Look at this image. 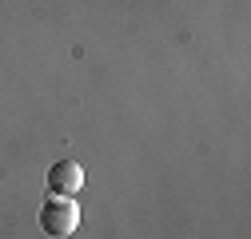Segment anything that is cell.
Here are the masks:
<instances>
[{
    "mask_svg": "<svg viewBox=\"0 0 251 239\" xmlns=\"http://www.w3.org/2000/svg\"><path fill=\"white\" fill-rule=\"evenodd\" d=\"M84 188V167L76 164V160H56L52 167H48V191L52 195H76Z\"/></svg>",
    "mask_w": 251,
    "mask_h": 239,
    "instance_id": "7a4b0ae2",
    "label": "cell"
},
{
    "mask_svg": "<svg viewBox=\"0 0 251 239\" xmlns=\"http://www.w3.org/2000/svg\"><path fill=\"white\" fill-rule=\"evenodd\" d=\"M76 223H80V207H76L68 195H52V199L40 207V227H44L48 235H56V239L72 235Z\"/></svg>",
    "mask_w": 251,
    "mask_h": 239,
    "instance_id": "6da1fadb",
    "label": "cell"
}]
</instances>
